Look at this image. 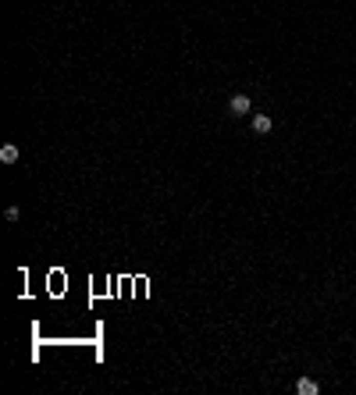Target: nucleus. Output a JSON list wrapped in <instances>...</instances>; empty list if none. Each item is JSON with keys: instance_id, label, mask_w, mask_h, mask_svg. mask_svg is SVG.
<instances>
[{"instance_id": "obj_4", "label": "nucleus", "mask_w": 356, "mask_h": 395, "mask_svg": "<svg viewBox=\"0 0 356 395\" xmlns=\"http://www.w3.org/2000/svg\"><path fill=\"white\" fill-rule=\"evenodd\" d=\"M0 160H4V164H14V160H18V146H11V143H7V146L0 150Z\"/></svg>"}, {"instance_id": "obj_3", "label": "nucleus", "mask_w": 356, "mask_h": 395, "mask_svg": "<svg viewBox=\"0 0 356 395\" xmlns=\"http://www.w3.org/2000/svg\"><path fill=\"white\" fill-rule=\"evenodd\" d=\"M296 392H299V395H317L321 388H317V381H310V378H299V381H296Z\"/></svg>"}, {"instance_id": "obj_2", "label": "nucleus", "mask_w": 356, "mask_h": 395, "mask_svg": "<svg viewBox=\"0 0 356 395\" xmlns=\"http://www.w3.org/2000/svg\"><path fill=\"white\" fill-rule=\"evenodd\" d=\"M271 128H275V121H271L267 114H257V118H253V132H260V136H267Z\"/></svg>"}, {"instance_id": "obj_1", "label": "nucleus", "mask_w": 356, "mask_h": 395, "mask_svg": "<svg viewBox=\"0 0 356 395\" xmlns=\"http://www.w3.org/2000/svg\"><path fill=\"white\" fill-rule=\"evenodd\" d=\"M228 111H232V114H239V118H242V114H249V96H246V93H235V96H232V103H228Z\"/></svg>"}]
</instances>
